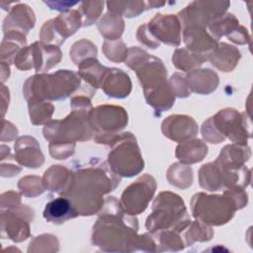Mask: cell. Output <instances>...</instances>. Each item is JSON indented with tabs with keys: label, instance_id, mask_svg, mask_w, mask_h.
<instances>
[{
	"label": "cell",
	"instance_id": "6da1fadb",
	"mask_svg": "<svg viewBox=\"0 0 253 253\" xmlns=\"http://www.w3.org/2000/svg\"><path fill=\"white\" fill-rule=\"evenodd\" d=\"M120 183L115 173L104 167H90L71 173L70 181L62 193L69 198L79 214L90 215L96 213L103 205L102 196L109 193Z\"/></svg>",
	"mask_w": 253,
	"mask_h": 253
},
{
	"label": "cell",
	"instance_id": "7a4b0ae2",
	"mask_svg": "<svg viewBox=\"0 0 253 253\" xmlns=\"http://www.w3.org/2000/svg\"><path fill=\"white\" fill-rule=\"evenodd\" d=\"M126 64L136 71L149 105L159 112L172 107L175 96L167 84L166 68L159 58L149 55L140 48L131 47Z\"/></svg>",
	"mask_w": 253,
	"mask_h": 253
},
{
	"label": "cell",
	"instance_id": "3957f363",
	"mask_svg": "<svg viewBox=\"0 0 253 253\" xmlns=\"http://www.w3.org/2000/svg\"><path fill=\"white\" fill-rule=\"evenodd\" d=\"M96 141L98 143H116L108 157L110 167L115 174L131 177L143 169V160L139 148L130 132L121 134L114 132L99 133L96 136Z\"/></svg>",
	"mask_w": 253,
	"mask_h": 253
},
{
	"label": "cell",
	"instance_id": "277c9868",
	"mask_svg": "<svg viewBox=\"0 0 253 253\" xmlns=\"http://www.w3.org/2000/svg\"><path fill=\"white\" fill-rule=\"evenodd\" d=\"M80 86V76L69 70H58L52 74L30 77L24 86L27 100L32 98L62 100Z\"/></svg>",
	"mask_w": 253,
	"mask_h": 253
},
{
	"label": "cell",
	"instance_id": "5b68a950",
	"mask_svg": "<svg viewBox=\"0 0 253 253\" xmlns=\"http://www.w3.org/2000/svg\"><path fill=\"white\" fill-rule=\"evenodd\" d=\"M191 222L183 200L176 194L162 192L153 203L152 213L147 217L146 227L150 231L173 228L180 232Z\"/></svg>",
	"mask_w": 253,
	"mask_h": 253
},
{
	"label": "cell",
	"instance_id": "8992f818",
	"mask_svg": "<svg viewBox=\"0 0 253 253\" xmlns=\"http://www.w3.org/2000/svg\"><path fill=\"white\" fill-rule=\"evenodd\" d=\"M89 114L87 112L73 110L64 120L50 122L43 128L44 137L50 142L67 143L89 139L94 130Z\"/></svg>",
	"mask_w": 253,
	"mask_h": 253
},
{
	"label": "cell",
	"instance_id": "52a82bcc",
	"mask_svg": "<svg viewBox=\"0 0 253 253\" xmlns=\"http://www.w3.org/2000/svg\"><path fill=\"white\" fill-rule=\"evenodd\" d=\"M243 119L234 110L226 109L219 111L214 117L204 123L202 133L205 139L211 143H219L228 136L236 143L245 144L246 133L245 126L243 127Z\"/></svg>",
	"mask_w": 253,
	"mask_h": 253
},
{
	"label": "cell",
	"instance_id": "ba28073f",
	"mask_svg": "<svg viewBox=\"0 0 253 253\" xmlns=\"http://www.w3.org/2000/svg\"><path fill=\"white\" fill-rule=\"evenodd\" d=\"M193 215L210 224L220 225L228 220L237 210L233 200L224 193L223 196L196 194L191 201Z\"/></svg>",
	"mask_w": 253,
	"mask_h": 253
},
{
	"label": "cell",
	"instance_id": "9c48e42d",
	"mask_svg": "<svg viewBox=\"0 0 253 253\" xmlns=\"http://www.w3.org/2000/svg\"><path fill=\"white\" fill-rule=\"evenodd\" d=\"M230 2L225 1H194L179 13V19L185 27L197 26L205 28L217 17L224 14Z\"/></svg>",
	"mask_w": 253,
	"mask_h": 253
},
{
	"label": "cell",
	"instance_id": "30bf717a",
	"mask_svg": "<svg viewBox=\"0 0 253 253\" xmlns=\"http://www.w3.org/2000/svg\"><path fill=\"white\" fill-rule=\"evenodd\" d=\"M155 189L154 178L148 174L143 175L124 191L121 199L122 209L130 215L140 213L147 208Z\"/></svg>",
	"mask_w": 253,
	"mask_h": 253
},
{
	"label": "cell",
	"instance_id": "8fae6325",
	"mask_svg": "<svg viewBox=\"0 0 253 253\" xmlns=\"http://www.w3.org/2000/svg\"><path fill=\"white\" fill-rule=\"evenodd\" d=\"M81 24L82 18L79 11H67L55 19L45 22L40 37L44 42L60 44L67 37L73 35L81 27Z\"/></svg>",
	"mask_w": 253,
	"mask_h": 253
},
{
	"label": "cell",
	"instance_id": "7c38bea8",
	"mask_svg": "<svg viewBox=\"0 0 253 253\" xmlns=\"http://www.w3.org/2000/svg\"><path fill=\"white\" fill-rule=\"evenodd\" d=\"M89 118L94 129L108 133L120 130L127 124L126 111L116 106H99L90 112Z\"/></svg>",
	"mask_w": 253,
	"mask_h": 253
},
{
	"label": "cell",
	"instance_id": "4fadbf2b",
	"mask_svg": "<svg viewBox=\"0 0 253 253\" xmlns=\"http://www.w3.org/2000/svg\"><path fill=\"white\" fill-rule=\"evenodd\" d=\"M150 35L159 41L177 46L181 42V23L175 15L156 14L155 17L146 24Z\"/></svg>",
	"mask_w": 253,
	"mask_h": 253
},
{
	"label": "cell",
	"instance_id": "5bb4252c",
	"mask_svg": "<svg viewBox=\"0 0 253 253\" xmlns=\"http://www.w3.org/2000/svg\"><path fill=\"white\" fill-rule=\"evenodd\" d=\"M162 131L172 140L183 141L197 134L198 125L188 116H170L162 123Z\"/></svg>",
	"mask_w": 253,
	"mask_h": 253
},
{
	"label": "cell",
	"instance_id": "9a60e30c",
	"mask_svg": "<svg viewBox=\"0 0 253 253\" xmlns=\"http://www.w3.org/2000/svg\"><path fill=\"white\" fill-rule=\"evenodd\" d=\"M36 18L33 10L26 4H18L12 7L3 24L4 33L19 32L27 34L35 26Z\"/></svg>",
	"mask_w": 253,
	"mask_h": 253
},
{
	"label": "cell",
	"instance_id": "2e32d148",
	"mask_svg": "<svg viewBox=\"0 0 253 253\" xmlns=\"http://www.w3.org/2000/svg\"><path fill=\"white\" fill-rule=\"evenodd\" d=\"M15 159L29 168H37L43 163V155L38 141L30 136H22L15 143Z\"/></svg>",
	"mask_w": 253,
	"mask_h": 253
},
{
	"label": "cell",
	"instance_id": "e0dca14e",
	"mask_svg": "<svg viewBox=\"0 0 253 253\" xmlns=\"http://www.w3.org/2000/svg\"><path fill=\"white\" fill-rule=\"evenodd\" d=\"M100 87L110 97L124 98L129 94L131 83L128 75L123 70L109 68Z\"/></svg>",
	"mask_w": 253,
	"mask_h": 253
},
{
	"label": "cell",
	"instance_id": "ac0fdd59",
	"mask_svg": "<svg viewBox=\"0 0 253 253\" xmlns=\"http://www.w3.org/2000/svg\"><path fill=\"white\" fill-rule=\"evenodd\" d=\"M78 211L73 202L66 197L56 198L45 205L43 211V217L52 223H62L70 218L78 215Z\"/></svg>",
	"mask_w": 253,
	"mask_h": 253
},
{
	"label": "cell",
	"instance_id": "d6986e66",
	"mask_svg": "<svg viewBox=\"0 0 253 253\" xmlns=\"http://www.w3.org/2000/svg\"><path fill=\"white\" fill-rule=\"evenodd\" d=\"M184 42L190 51L202 53L216 46V41L211 37L205 28L189 26L184 28Z\"/></svg>",
	"mask_w": 253,
	"mask_h": 253
},
{
	"label": "cell",
	"instance_id": "ffe728a7",
	"mask_svg": "<svg viewBox=\"0 0 253 253\" xmlns=\"http://www.w3.org/2000/svg\"><path fill=\"white\" fill-rule=\"evenodd\" d=\"M189 89L200 94H209L215 90L218 84L217 75L210 69L194 70L188 74L186 79Z\"/></svg>",
	"mask_w": 253,
	"mask_h": 253
},
{
	"label": "cell",
	"instance_id": "44dd1931",
	"mask_svg": "<svg viewBox=\"0 0 253 253\" xmlns=\"http://www.w3.org/2000/svg\"><path fill=\"white\" fill-rule=\"evenodd\" d=\"M208 57L211 64L216 68L224 72H228L237 64L238 59L240 58V53L234 46L226 43H220L213 48V51L210 53Z\"/></svg>",
	"mask_w": 253,
	"mask_h": 253
},
{
	"label": "cell",
	"instance_id": "7402d4cb",
	"mask_svg": "<svg viewBox=\"0 0 253 253\" xmlns=\"http://www.w3.org/2000/svg\"><path fill=\"white\" fill-rule=\"evenodd\" d=\"M24 218L10 211H7V213L1 211L2 233L7 232V236L14 241L25 240L29 235V224Z\"/></svg>",
	"mask_w": 253,
	"mask_h": 253
},
{
	"label": "cell",
	"instance_id": "603a6c76",
	"mask_svg": "<svg viewBox=\"0 0 253 253\" xmlns=\"http://www.w3.org/2000/svg\"><path fill=\"white\" fill-rule=\"evenodd\" d=\"M250 156L249 147L240 145H227L225 146L215 162L226 169H240L243 166V162L246 161Z\"/></svg>",
	"mask_w": 253,
	"mask_h": 253
},
{
	"label": "cell",
	"instance_id": "cb8c5ba5",
	"mask_svg": "<svg viewBox=\"0 0 253 253\" xmlns=\"http://www.w3.org/2000/svg\"><path fill=\"white\" fill-rule=\"evenodd\" d=\"M109 68L102 66L100 62L94 58H87L79 64L78 75L81 76L95 90L101 86V83Z\"/></svg>",
	"mask_w": 253,
	"mask_h": 253
},
{
	"label": "cell",
	"instance_id": "d4e9b609",
	"mask_svg": "<svg viewBox=\"0 0 253 253\" xmlns=\"http://www.w3.org/2000/svg\"><path fill=\"white\" fill-rule=\"evenodd\" d=\"M208 153L207 145L200 139H194L181 143L176 149V156L183 163H196Z\"/></svg>",
	"mask_w": 253,
	"mask_h": 253
},
{
	"label": "cell",
	"instance_id": "484cf974",
	"mask_svg": "<svg viewBox=\"0 0 253 253\" xmlns=\"http://www.w3.org/2000/svg\"><path fill=\"white\" fill-rule=\"evenodd\" d=\"M70 177L71 173L65 167L56 165L45 171L42 183L45 189L62 194L69 184Z\"/></svg>",
	"mask_w": 253,
	"mask_h": 253
},
{
	"label": "cell",
	"instance_id": "4316f807",
	"mask_svg": "<svg viewBox=\"0 0 253 253\" xmlns=\"http://www.w3.org/2000/svg\"><path fill=\"white\" fill-rule=\"evenodd\" d=\"M208 59V56L205 53H197L189 51L186 48L177 49L173 54L172 61L173 64L181 70L189 71L197 66L203 64L204 61Z\"/></svg>",
	"mask_w": 253,
	"mask_h": 253
},
{
	"label": "cell",
	"instance_id": "83f0119b",
	"mask_svg": "<svg viewBox=\"0 0 253 253\" xmlns=\"http://www.w3.org/2000/svg\"><path fill=\"white\" fill-rule=\"evenodd\" d=\"M98 29L102 36L111 41L118 40L124 31V21L121 16L107 13L98 24Z\"/></svg>",
	"mask_w": 253,
	"mask_h": 253
},
{
	"label": "cell",
	"instance_id": "f1b7e54d",
	"mask_svg": "<svg viewBox=\"0 0 253 253\" xmlns=\"http://www.w3.org/2000/svg\"><path fill=\"white\" fill-rule=\"evenodd\" d=\"M238 20L231 13L223 14L209 24L210 32L212 38L217 41L221 36H229L233 31L238 28Z\"/></svg>",
	"mask_w": 253,
	"mask_h": 253
},
{
	"label": "cell",
	"instance_id": "f546056e",
	"mask_svg": "<svg viewBox=\"0 0 253 253\" xmlns=\"http://www.w3.org/2000/svg\"><path fill=\"white\" fill-rule=\"evenodd\" d=\"M107 6L109 12L128 18L136 17L145 9H148L144 1H109L107 2Z\"/></svg>",
	"mask_w": 253,
	"mask_h": 253
},
{
	"label": "cell",
	"instance_id": "4dcf8cb0",
	"mask_svg": "<svg viewBox=\"0 0 253 253\" xmlns=\"http://www.w3.org/2000/svg\"><path fill=\"white\" fill-rule=\"evenodd\" d=\"M28 102L31 122L34 125H42L50 120L53 112V106L51 104L38 98H32Z\"/></svg>",
	"mask_w": 253,
	"mask_h": 253
},
{
	"label": "cell",
	"instance_id": "1f68e13d",
	"mask_svg": "<svg viewBox=\"0 0 253 253\" xmlns=\"http://www.w3.org/2000/svg\"><path fill=\"white\" fill-rule=\"evenodd\" d=\"M103 1H84L80 5L79 13L82 18V26L92 25L102 13Z\"/></svg>",
	"mask_w": 253,
	"mask_h": 253
},
{
	"label": "cell",
	"instance_id": "d6a6232c",
	"mask_svg": "<svg viewBox=\"0 0 253 253\" xmlns=\"http://www.w3.org/2000/svg\"><path fill=\"white\" fill-rule=\"evenodd\" d=\"M212 231L211 228L203 224L201 221L193 222L191 228H189L188 232L186 233V238L188 244H192L194 241H205L210 240L211 238Z\"/></svg>",
	"mask_w": 253,
	"mask_h": 253
},
{
	"label": "cell",
	"instance_id": "836d02e7",
	"mask_svg": "<svg viewBox=\"0 0 253 253\" xmlns=\"http://www.w3.org/2000/svg\"><path fill=\"white\" fill-rule=\"evenodd\" d=\"M115 47L113 45V42L106 41L103 45V51L106 56L113 61H123L127 57V50L126 48L125 43L122 41H115Z\"/></svg>",
	"mask_w": 253,
	"mask_h": 253
},
{
	"label": "cell",
	"instance_id": "e575fe53",
	"mask_svg": "<svg viewBox=\"0 0 253 253\" xmlns=\"http://www.w3.org/2000/svg\"><path fill=\"white\" fill-rule=\"evenodd\" d=\"M19 189L21 190L22 194H24L27 197H35L38 196L40 194H42L43 192L44 187H42L40 178L38 177H25L22 178L19 181V185H18Z\"/></svg>",
	"mask_w": 253,
	"mask_h": 253
},
{
	"label": "cell",
	"instance_id": "d590c367",
	"mask_svg": "<svg viewBox=\"0 0 253 253\" xmlns=\"http://www.w3.org/2000/svg\"><path fill=\"white\" fill-rule=\"evenodd\" d=\"M136 38L139 42H141L142 44H144L150 48H156L157 46H159V42L148 32L146 24L142 25L138 28L137 33H136Z\"/></svg>",
	"mask_w": 253,
	"mask_h": 253
},
{
	"label": "cell",
	"instance_id": "8d00e7d4",
	"mask_svg": "<svg viewBox=\"0 0 253 253\" xmlns=\"http://www.w3.org/2000/svg\"><path fill=\"white\" fill-rule=\"evenodd\" d=\"M227 38L230 41L240 44L246 43L249 41V36L246 29L241 26H238V28L235 31H233L229 36H227Z\"/></svg>",
	"mask_w": 253,
	"mask_h": 253
},
{
	"label": "cell",
	"instance_id": "74e56055",
	"mask_svg": "<svg viewBox=\"0 0 253 253\" xmlns=\"http://www.w3.org/2000/svg\"><path fill=\"white\" fill-rule=\"evenodd\" d=\"M50 9L58 10V11H66L72 6L78 4L79 2H70V1H43Z\"/></svg>",
	"mask_w": 253,
	"mask_h": 253
}]
</instances>
